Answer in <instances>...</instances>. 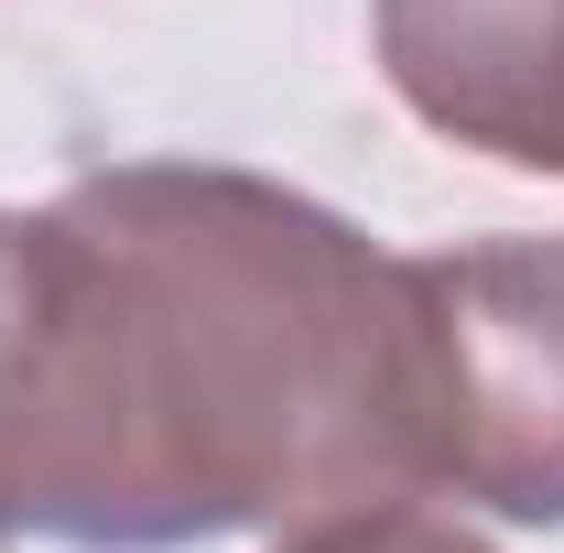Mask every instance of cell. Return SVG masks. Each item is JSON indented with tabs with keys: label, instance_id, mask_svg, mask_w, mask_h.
I'll list each match as a JSON object with an SVG mask.
<instances>
[{
	"label": "cell",
	"instance_id": "1",
	"mask_svg": "<svg viewBox=\"0 0 564 553\" xmlns=\"http://www.w3.org/2000/svg\"><path fill=\"white\" fill-rule=\"evenodd\" d=\"M423 293L239 163L0 207V532L185 553L423 488Z\"/></svg>",
	"mask_w": 564,
	"mask_h": 553
},
{
	"label": "cell",
	"instance_id": "2",
	"mask_svg": "<svg viewBox=\"0 0 564 553\" xmlns=\"http://www.w3.org/2000/svg\"><path fill=\"white\" fill-rule=\"evenodd\" d=\"M423 293V488L499 521H564V239L499 228L413 261Z\"/></svg>",
	"mask_w": 564,
	"mask_h": 553
},
{
	"label": "cell",
	"instance_id": "3",
	"mask_svg": "<svg viewBox=\"0 0 564 553\" xmlns=\"http://www.w3.org/2000/svg\"><path fill=\"white\" fill-rule=\"evenodd\" d=\"M380 66L456 152L564 174V0H380Z\"/></svg>",
	"mask_w": 564,
	"mask_h": 553
},
{
	"label": "cell",
	"instance_id": "4",
	"mask_svg": "<svg viewBox=\"0 0 564 553\" xmlns=\"http://www.w3.org/2000/svg\"><path fill=\"white\" fill-rule=\"evenodd\" d=\"M272 553H499V543H478L445 510H413V499H348V510H315V521L272 532Z\"/></svg>",
	"mask_w": 564,
	"mask_h": 553
}]
</instances>
